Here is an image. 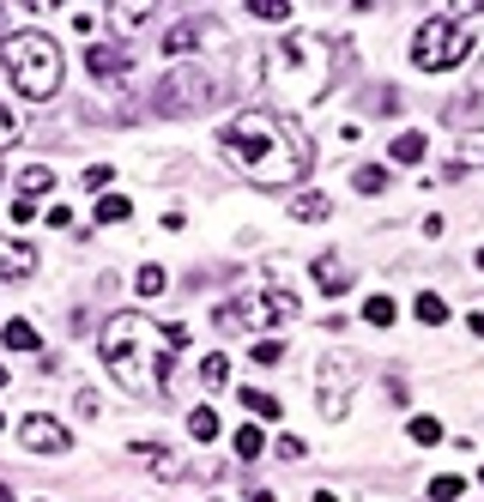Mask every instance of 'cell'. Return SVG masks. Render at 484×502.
<instances>
[{"label":"cell","instance_id":"cell-17","mask_svg":"<svg viewBox=\"0 0 484 502\" xmlns=\"http://www.w3.org/2000/svg\"><path fill=\"white\" fill-rule=\"evenodd\" d=\"M152 0H127V6H109V19H116V31H140V24H152Z\"/></svg>","mask_w":484,"mask_h":502},{"label":"cell","instance_id":"cell-16","mask_svg":"<svg viewBox=\"0 0 484 502\" xmlns=\"http://www.w3.org/2000/svg\"><path fill=\"white\" fill-rule=\"evenodd\" d=\"M424 152H430V140H424L418 127H405L400 140L387 145V158H394V163H424Z\"/></svg>","mask_w":484,"mask_h":502},{"label":"cell","instance_id":"cell-4","mask_svg":"<svg viewBox=\"0 0 484 502\" xmlns=\"http://www.w3.org/2000/svg\"><path fill=\"white\" fill-rule=\"evenodd\" d=\"M0 60H6V79L19 85V98H31V103H49L60 91V73H67L60 42L49 31H13V37H0Z\"/></svg>","mask_w":484,"mask_h":502},{"label":"cell","instance_id":"cell-11","mask_svg":"<svg viewBox=\"0 0 484 502\" xmlns=\"http://www.w3.org/2000/svg\"><path fill=\"white\" fill-rule=\"evenodd\" d=\"M212 37H219V24H212V19H182V24H170V37H163V55L182 67V55H194V49H200V42H212Z\"/></svg>","mask_w":484,"mask_h":502},{"label":"cell","instance_id":"cell-41","mask_svg":"<svg viewBox=\"0 0 484 502\" xmlns=\"http://www.w3.org/2000/svg\"><path fill=\"white\" fill-rule=\"evenodd\" d=\"M315 502H340V497H333V490H315Z\"/></svg>","mask_w":484,"mask_h":502},{"label":"cell","instance_id":"cell-22","mask_svg":"<svg viewBox=\"0 0 484 502\" xmlns=\"http://www.w3.org/2000/svg\"><path fill=\"white\" fill-rule=\"evenodd\" d=\"M188 436H194V442H212V436H219V412H212V405H194V412H188Z\"/></svg>","mask_w":484,"mask_h":502},{"label":"cell","instance_id":"cell-3","mask_svg":"<svg viewBox=\"0 0 484 502\" xmlns=\"http://www.w3.org/2000/svg\"><path fill=\"white\" fill-rule=\"evenodd\" d=\"M340 79V49L315 31H291L261 55V85L284 109H315Z\"/></svg>","mask_w":484,"mask_h":502},{"label":"cell","instance_id":"cell-15","mask_svg":"<svg viewBox=\"0 0 484 502\" xmlns=\"http://www.w3.org/2000/svg\"><path fill=\"white\" fill-rule=\"evenodd\" d=\"M291 218L321 224V218H333V200H327V194H291Z\"/></svg>","mask_w":484,"mask_h":502},{"label":"cell","instance_id":"cell-24","mask_svg":"<svg viewBox=\"0 0 484 502\" xmlns=\"http://www.w3.org/2000/svg\"><path fill=\"white\" fill-rule=\"evenodd\" d=\"M412 315H418V321H424V327H442V321H448V302H442V297H436V291H424V297H418V302H412Z\"/></svg>","mask_w":484,"mask_h":502},{"label":"cell","instance_id":"cell-26","mask_svg":"<svg viewBox=\"0 0 484 502\" xmlns=\"http://www.w3.org/2000/svg\"><path fill=\"white\" fill-rule=\"evenodd\" d=\"M242 405H248L255 418H279V400H273L266 387H242Z\"/></svg>","mask_w":484,"mask_h":502},{"label":"cell","instance_id":"cell-12","mask_svg":"<svg viewBox=\"0 0 484 502\" xmlns=\"http://www.w3.org/2000/svg\"><path fill=\"white\" fill-rule=\"evenodd\" d=\"M37 273V248L19 237H0V284H13V279H31Z\"/></svg>","mask_w":484,"mask_h":502},{"label":"cell","instance_id":"cell-42","mask_svg":"<svg viewBox=\"0 0 484 502\" xmlns=\"http://www.w3.org/2000/svg\"><path fill=\"white\" fill-rule=\"evenodd\" d=\"M0 502H19V497H13V490H6V484H0Z\"/></svg>","mask_w":484,"mask_h":502},{"label":"cell","instance_id":"cell-23","mask_svg":"<svg viewBox=\"0 0 484 502\" xmlns=\"http://www.w3.org/2000/svg\"><path fill=\"white\" fill-rule=\"evenodd\" d=\"M363 321H369V327H394V321H400V302H394V297H369V302H363Z\"/></svg>","mask_w":484,"mask_h":502},{"label":"cell","instance_id":"cell-10","mask_svg":"<svg viewBox=\"0 0 484 502\" xmlns=\"http://www.w3.org/2000/svg\"><path fill=\"white\" fill-rule=\"evenodd\" d=\"M345 405H351V363L321 358V418H345Z\"/></svg>","mask_w":484,"mask_h":502},{"label":"cell","instance_id":"cell-27","mask_svg":"<svg viewBox=\"0 0 484 502\" xmlns=\"http://www.w3.org/2000/svg\"><path fill=\"white\" fill-rule=\"evenodd\" d=\"M127 212H134V200H127V194H103V200H98V224H121Z\"/></svg>","mask_w":484,"mask_h":502},{"label":"cell","instance_id":"cell-34","mask_svg":"<svg viewBox=\"0 0 484 502\" xmlns=\"http://www.w3.org/2000/svg\"><path fill=\"white\" fill-rule=\"evenodd\" d=\"M19 140V116H13V109H6V103H0V152H6V145Z\"/></svg>","mask_w":484,"mask_h":502},{"label":"cell","instance_id":"cell-36","mask_svg":"<svg viewBox=\"0 0 484 502\" xmlns=\"http://www.w3.org/2000/svg\"><path fill=\"white\" fill-rule=\"evenodd\" d=\"M37 212H42V206L31 200V194H19V200H13V224H31V218H37Z\"/></svg>","mask_w":484,"mask_h":502},{"label":"cell","instance_id":"cell-19","mask_svg":"<svg viewBox=\"0 0 484 502\" xmlns=\"http://www.w3.org/2000/svg\"><path fill=\"white\" fill-rule=\"evenodd\" d=\"M19 194H31V200H37V194H55V170H49V163L19 170Z\"/></svg>","mask_w":484,"mask_h":502},{"label":"cell","instance_id":"cell-44","mask_svg":"<svg viewBox=\"0 0 484 502\" xmlns=\"http://www.w3.org/2000/svg\"><path fill=\"white\" fill-rule=\"evenodd\" d=\"M0 387H6V363H0Z\"/></svg>","mask_w":484,"mask_h":502},{"label":"cell","instance_id":"cell-1","mask_svg":"<svg viewBox=\"0 0 484 502\" xmlns=\"http://www.w3.org/2000/svg\"><path fill=\"white\" fill-rule=\"evenodd\" d=\"M224 158L237 176H248L255 188H297L315 170V145L284 109H242L224 121Z\"/></svg>","mask_w":484,"mask_h":502},{"label":"cell","instance_id":"cell-37","mask_svg":"<svg viewBox=\"0 0 484 502\" xmlns=\"http://www.w3.org/2000/svg\"><path fill=\"white\" fill-rule=\"evenodd\" d=\"M248 358H255V363H279V358H284V345H279V339H261L255 351H248Z\"/></svg>","mask_w":484,"mask_h":502},{"label":"cell","instance_id":"cell-46","mask_svg":"<svg viewBox=\"0 0 484 502\" xmlns=\"http://www.w3.org/2000/svg\"><path fill=\"white\" fill-rule=\"evenodd\" d=\"M0 13H6V6H0Z\"/></svg>","mask_w":484,"mask_h":502},{"label":"cell","instance_id":"cell-45","mask_svg":"<svg viewBox=\"0 0 484 502\" xmlns=\"http://www.w3.org/2000/svg\"><path fill=\"white\" fill-rule=\"evenodd\" d=\"M479 484H484V472H479Z\"/></svg>","mask_w":484,"mask_h":502},{"label":"cell","instance_id":"cell-38","mask_svg":"<svg viewBox=\"0 0 484 502\" xmlns=\"http://www.w3.org/2000/svg\"><path fill=\"white\" fill-rule=\"evenodd\" d=\"M466 327H472V333L484 339V309H472V315H466Z\"/></svg>","mask_w":484,"mask_h":502},{"label":"cell","instance_id":"cell-9","mask_svg":"<svg viewBox=\"0 0 484 502\" xmlns=\"http://www.w3.org/2000/svg\"><path fill=\"white\" fill-rule=\"evenodd\" d=\"M19 442L31 448V454H67V448H73V436H67V423H60V418L31 412V418L19 423Z\"/></svg>","mask_w":484,"mask_h":502},{"label":"cell","instance_id":"cell-21","mask_svg":"<svg viewBox=\"0 0 484 502\" xmlns=\"http://www.w3.org/2000/svg\"><path fill=\"white\" fill-rule=\"evenodd\" d=\"M0 339H6V351H37V327H31V321H6V327H0Z\"/></svg>","mask_w":484,"mask_h":502},{"label":"cell","instance_id":"cell-29","mask_svg":"<svg viewBox=\"0 0 484 502\" xmlns=\"http://www.w3.org/2000/svg\"><path fill=\"white\" fill-rule=\"evenodd\" d=\"M200 382H206V387H224V382H230V358H224V351H212V358L200 363Z\"/></svg>","mask_w":484,"mask_h":502},{"label":"cell","instance_id":"cell-7","mask_svg":"<svg viewBox=\"0 0 484 502\" xmlns=\"http://www.w3.org/2000/svg\"><path fill=\"white\" fill-rule=\"evenodd\" d=\"M219 103V79L206 73V67H170L163 73V85H158V109L163 116H200V109H212Z\"/></svg>","mask_w":484,"mask_h":502},{"label":"cell","instance_id":"cell-32","mask_svg":"<svg viewBox=\"0 0 484 502\" xmlns=\"http://www.w3.org/2000/svg\"><path fill=\"white\" fill-rule=\"evenodd\" d=\"M454 163H461V170H479V163H484V134L461 140V158H454Z\"/></svg>","mask_w":484,"mask_h":502},{"label":"cell","instance_id":"cell-30","mask_svg":"<svg viewBox=\"0 0 484 502\" xmlns=\"http://www.w3.org/2000/svg\"><path fill=\"white\" fill-rule=\"evenodd\" d=\"M248 13H255V19H266V24H291V0H255Z\"/></svg>","mask_w":484,"mask_h":502},{"label":"cell","instance_id":"cell-18","mask_svg":"<svg viewBox=\"0 0 484 502\" xmlns=\"http://www.w3.org/2000/svg\"><path fill=\"white\" fill-rule=\"evenodd\" d=\"M230 448H237V460H261V448H266L261 423H237V436H230Z\"/></svg>","mask_w":484,"mask_h":502},{"label":"cell","instance_id":"cell-25","mask_svg":"<svg viewBox=\"0 0 484 502\" xmlns=\"http://www.w3.org/2000/svg\"><path fill=\"white\" fill-rule=\"evenodd\" d=\"M405 436H412L418 448H436V442H448V430H442L436 418H412V430H405Z\"/></svg>","mask_w":484,"mask_h":502},{"label":"cell","instance_id":"cell-35","mask_svg":"<svg viewBox=\"0 0 484 502\" xmlns=\"http://www.w3.org/2000/svg\"><path fill=\"white\" fill-rule=\"evenodd\" d=\"M109 181H116V170H109V163H91V170H85V188H91V194H98V188H109Z\"/></svg>","mask_w":484,"mask_h":502},{"label":"cell","instance_id":"cell-39","mask_svg":"<svg viewBox=\"0 0 484 502\" xmlns=\"http://www.w3.org/2000/svg\"><path fill=\"white\" fill-rule=\"evenodd\" d=\"M248 502H279V497H273V490H261V484H255V490H248Z\"/></svg>","mask_w":484,"mask_h":502},{"label":"cell","instance_id":"cell-14","mask_svg":"<svg viewBox=\"0 0 484 502\" xmlns=\"http://www.w3.org/2000/svg\"><path fill=\"white\" fill-rule=\"evenodd\" d=\"M315 284H321L327 297H340V291H351V266L340 255H315Z\"/></svg>","mask_w":484,"mask_h":502},{"label":"cell","instance_id":"cell-20","mask_svg":"<svg viewBox=\"0 0 484 502\" xmlns=\"http://www.w3.org/2000/svg\"><path fill=\"white\" fill-rule=\"evenodd\" d=\"M461 490H466L461 472H442V479H430V484H424V502H461Z\"/></svg>","mask_w":484,"mask_h":502},{"label":"cell","instance_id":"cell-43","mask_svg":"<svg viewBox=\"0 0 484 502\" xmlns=\"http://www.w3.org/2000/svg\"><path fill=\"white\" fill-rule=\"evenodd\" d=\"M472 261H479V273H484V248H479V255H472Z\"/></svg>","mask_w":484,"mask_h":502},{"label":"cell","instance_id":"cell-13","mask_svg":"<svg viewBox=\"0 0 484 502\" xmlns=\"http://www.w3.org/2000/svg\"><path fill=\"white\" fill-rule=\"evenodd\" d=\"M134 454L152 466V479H163V484L182 479V454H176V448H163V442H134Z\"/></svg>","mask_w":484,"mask_h":502},{"label":"cell","instance_id":"cell-28","mask_svg":"<svg viewBox=\"0 0 484 502\" xmlns=\"http://www.w3.org/2000/svg\"><path fill=\"white\" fill-rule=\"evenodd\" d=\"M351 188H358V194H382V188H387V170H382V163H363L358 176H351Z\"/></svg>","mask_w":484,"mask_h":502},{"label":"cell","instance_id":"cell-31","mask_svg":"<svg viewBox=\"0 0 484 502\" xmlns=\"http://www.w3.org/2000/svg\"><path fill=\"white\" fill-rule=\"evenodd\" d=\"M134 291H140V297H158L163 291V266H140V273H134Z\"/></svg>","mask_w":484,"mask_h":502},{"label":"cell","instance_id":"cell-33","mask_svg":"<svg viewBox=\"0 0 484 502\" xmlns=\"http://www.w3.org/2000/svg\"><path fill=\"white\" fill-rule=\"evenodd\" d=\"M273 454H279V460H302V454H309V442H302V436H279V442H273Z\"/></svg>","mask_w":484,"mask_h":502},{"label":"cell","instance_id":"cell-6","mask_svg":"<svg viewBox=\"0 0 484 502\" xmlns=\"http://www.w3.org/2000/svg\"><path fill=\"white\" fill-rule=\"evenodd\" d=\"M297 315H302L297 291H255V297H242V302H224V309H219V327H248V333H273V327L297 321Z\"/></svg>","mask_w":484,"mask_h":502},{"label":"cell","instance_id":"cell-5","mask_svg":"<svg viewBox=\"0 0 484 502\" xmlns=\"http://www.w3.org/2000/svg\"><path fill=\"white\" fill-rule=\"evenodd\" d=\"M472 55V31L454 19H424L418 24V37H412V67L418 73H448V67H461V60Z\"/></svg>","mask_w":484,"mask_h":502},{"label":"cell","instance_id":"cell-8","mask_svg":"<svg viewBox=\"0 0 484 502\" xmlns=\"http://www.w3.org/2000/svg\"><path fill=\"white\" fill-rule=\"evenodd\" d=\"M85 73H91L98 85H127L134 49H127V42H91V49H85Z\"/></svg>","mask_w":484,"mask_h":502},{"label":"cell","instance_id":"cell-2","mask_svg":"<svg viewBox=\"0 0 484 502\" xmlns=\"http://www.w3.org/2000/svg\"><path fill=\"white\" fill-rule=\"evenodd\" d=\"M103 369L116 376L127 394H140V400H158L170 394V363L188 351V327H158L134 315V309H121L103 321Z\"/></svg>","mask_w":484,"mask_h":502},{"label":"cell","instance_id":"cell-40","mask_svg":"<svg viewBox=\"0 0 484 502\" xmlns=\"http://www.w3.org/2000/svg\"><path fill=\"white\" fill-rule=\"evenodd\" d=\"M472 91H479V98H484V60H479V73H472Z\"/></svg>","mask_w":484,"mask_h":502}]
</instances>
